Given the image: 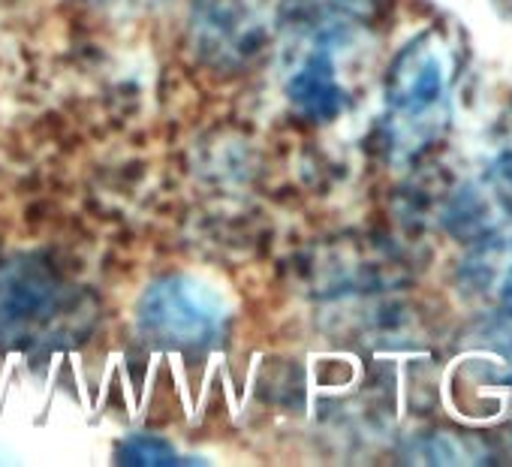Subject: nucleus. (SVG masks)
Masks as SVG:
<instances>
[{
  "mask_svg": "<svg viewBox=\"0 0 512 467\" xmlns=\"http://www.w3.org/2000/svg\"><path fill=\"white\" fill-rule=\"evenodd\" d=\"M115 461L127 467H169V464H193V458H184L166 437L157 434H130L118 440Z\"/></svg>",
  "mask_w": 512,
  "mask_h": 467,
  "instance_id": "7",
  "label": "nucleus"
},
{
  "mask_svg": "<svg viewBox=\"0 0 512 467\" xmlns=\"http://www.w3.org/2000/svg\"><path fill=\"white\" fill-rule=\"evenodd\" d=\"M136 332L154 347L208 350L229 332V305L193 275H160L136 302Z\"/></svg>",
  "mask_w": 512,
  "mask_h": 467,
  "instance_id": "2",
  "label": "nucleus"
},
{
  "mask_svg": "<svg viewBox=\"0 0 512 467\" xmlns=\"http://www.w3.org/2000/svg\"><path fill=\"white\" fill-rule=\"evenodd\" d=\"M332 49L335 43L314 40L284 82V94L290 106L314 124H332L350 106V94L338 79V64Z\"/></svg>",
  "mask_w": 512,
  "mask_h": 467,
  "instance_id": "5",
  "label": "nucleus"
},
{
  "mask_svg": "<svg viewBox=\"0 0 512 467\" xmlns=\"http://www.w3.org/2000/svg\"><path fill=\"white\" fill-rule=\"evenodd\" d=\"M470 284L500 305L512 308V242L482 245L467 263Z\"/></svg>",
  "mask_w": 512,
  "mask_h": 467,
  "instance_id": "6",
  "label": "nucleus"
},
{
  "mask_svg": "<svg viewBox=\"0 0 512 467\" xmlns=\"http://www.w3.org/2000/svg\"><path fill=\"white\" fill-rule=\"evenodd\" d=\"M94 311L55 263L40 251L0 257V350L73 344L91 329Z\"/></svg>",
  "mask_w": 512,
  "mask_h": 467,
  "instance_id": "1",
  "label": "nucleus"
},
{
  "mask_svg": "<svg viewBox=\"0 0 512 467\" xmlns=\"http://www.w3.org/2000/svg\"><path fill=\"white\" fill-rule=\"evenodd\" d=\"M452 52L428 31L410 40L386 73V106L398 124H437L449 100Z\"/></svg>",
  "mask_w": 512,
  "mask_h": 467,
  "instance_id": "4",
  "label": "nucleus"
},
{
  "mask_svg": "<svg viewBox=\"0 0 512 467\" xmlns=\"http://www.w3.org/2000/svg\"><path fill=\"white\" fill-rule=\"evenodd\" d=\"M272 28H278L275 0H193L187 40L202 67L241 73L263 58Z\"/></svg>",
  "mask_w": 512,
  "mask_h": 467,
  "instance_id": "3",
  "label": "nucleus"
}]
</instances>
